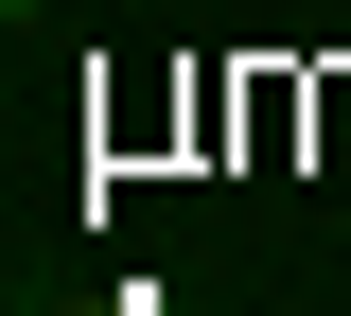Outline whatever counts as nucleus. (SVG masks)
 Returning <instances> with one entry per match:
<instances>
[{
	"mask_svg": "<svg viewBox=\"0 0 351 316\" xmlns=\"http://www.w3.org/2000/svg\"><path fill=\"white\" fill-rule=\"evenodd\" d=\"M0 18H18V0H0Z\"/></svg>",
	"mask_w": 351,
	"mask_h": 316,
	"instance_id": "f257e3e1",
	"label": "nucleus"
}]
</instances>
